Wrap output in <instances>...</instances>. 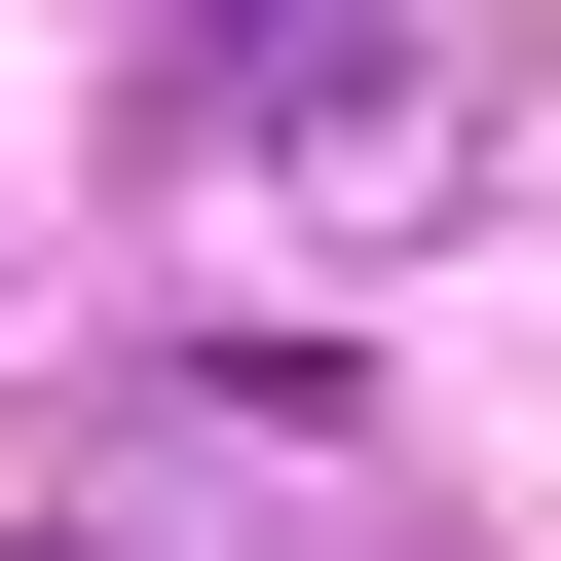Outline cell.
Here are the masks:
<instances>
[{"label": "cell", "mask_w": 561, "mask_h": 561, "mask_svg": "<svg viewBox=\"0 0 561 561\" xmlns=\"http://www.w3.org/2000/svg\"><path fill=\"white\" fill-rule=\"evenodd\" d=\"M150 113H187V150H300V113H412V76H375V0H187Z\"/></svg>", "instance_id": "1"}]
</instances>
